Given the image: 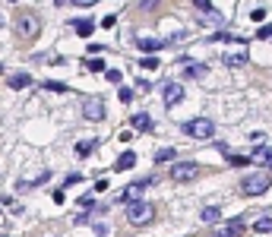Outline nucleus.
Masks as SVG:
<instances>
[{
	"label": "nucleus",
	"instance_id": "a211bd4d",
	"mask_svg": "<svg viewBox=\"0 0 272 237\" xmlns=\"http://www.w3.org/2000/svg\"><path fill=\"white\" fill-rule=\"evenodd\" d=\"M253 231H260V234H272V218H269V215L256 218V221H253Z\"/></svg>",
	"mask_w": 272,
	"mask_h": 237
},
{
	"label": "nucleus",
	"instance_id": "f03ea898",
	"mask_svg": "<svg viewBox=\"0 0 272 237\" xmlns=\"http://www.w3.org/2000/svg\"><path fill=\"white\" fill-rule=\"evenodd\" d=\"M184 133H187L190 139H212V133H215V124H212L209 117H193L184 124Z\"/></svg>",
	"mask_w": 272,
	"mask_h": 237
},
{
	"label": "nucleus",
	"instance_id": "a878e982",
	"mask_svg": "<svg viewBox=\"0 0 272 237\" xmlns=\"http://www.w3.org/2000/svg\"><path fill=\"white\" fill-rule=\"evenodd\" d=\"M44 89H51V92H67V86H63V83H54V79H48V83H44Z\"/></svg>",
	"mask_w": 272,
	"mask_h": 237
},
{
	"label": "nucleus",
	"instance_id": "2f4dec72",
	"mask_svg": "<svg viewBox=\"0 0 272 237\" xmlns=\"http://www.w3.org/2000/svg\"><path fill=\"white\" fill-rule=\"evenodd\" d=\"M67 3H73V6H92V3H98V0H67Z\"/></svg>",
	"mask_w": 272,
	"mask_h": 237
},
{
	"label": "nucleus",
	"instance_id": "6ab92c4d",
	"mask_svg": "<svg viewBox=\"0 0 272 237\" xmlns=\"http://www.w3.org/2000/svg\"><path fill=\"white\" fill-rule=\"evenodd\" d=\"M85 66H89L92 73H105V60L102 57H89V60H85Z\"/></svg>",
	"mask_w": 272,
	"mask_h": 237
},
{
	"label": "nucleus",
	"instance_id": "f257e3e1",
	"mask_svg": "<svg viewBox=\"0 0 272 237\" xmlns=\"http://www.w3.org/2000/svg\"><path fill=\"white\" fill-rule=\"evenodd\" d=\"M127 221L130 225H152L155 221V209L149 206V202H143V199H133V202H127Z\"/></svg>",
	"mask_w": 272,
	"mask_h": 237
},
{
	"label": "nucleus",
	"instance_id": "5701e85b",
	"mask_svg": "<svg viewBox=\"0 0 272 237\" xmlns=\"http://www.w3.org/2000/svg\"><path fill=\"white\" fill-rule=\"evenodd\" d=\"M256 38H260V42L272 38V22H269V25H260V29H256Z\"/></svg>",
	"mask_w": 272,
	"mask_h": 237
},
{
	"label": "nucleus",
	"instance_id": "f704fd0d",
	"mask_svg": "<svg viewBox=\"0 0 272 237\" xmlns=\"http://www.w3.org/2000/svg\"><path fill=\"white\" fill-rule=\"evenodd\" d=\"M266 165H269V171H272V149H269V155H266Z\"/></svg>",
	"mask_w": 272,
	"mask_h": 237
},
{
	"label": "nucleus",
	"instance_id": "ddd939ff",
	"mask_svg": "<svg viewBox=\"0 0 272 237\" xmlns=\"http://www.w3.org/2000/svg\"><path fill=\"white\" fill-rule=\"evenodd\" d=\"M200 221H206V225H218V221H222V209L218 206H206L200 212Z\"/></svg>",
	"mask_w": 272,
	"mask_h": 237
},
{
	"label": "nucleus",
	"instance_id": "bb28decb",
	"mask_svg": "<svg viewBox=\"0 0 272 237\" xmlns=\"http://www.w3.org/2000/svg\"><path fill=\"white\" fill-rule=\"evenodd\" d=\"M228 161H231V165H250L247 155H228Z\"/></svg>",
	"mask_w": 272,
	"mask_h": 237
},
{
	"label": "nucleus",
	"instance_id": "c9c22d12",
	"mask_svg": "<svg viewBox=\"0 0 272 237\" xmlns=\"http://www.w3.org/2000/svg\"><path fill=\"white\" fill-rule=\"evenodd\" d=\"M10 3H16V0H10Z\"/></svg>",
	"mask_w": 272,
	"mask_h": 237
},
{
	"label": "nucleus",
	"instance_id": "412c9836",
	"mask_svg": "<svg viewBox=\"0 0 272 237\" xmlns=\"http://www.w3.org/2000/svg\"><path fill=\"white\" fill-rule=\"evenodd\" d=\"M174 158V149H158L155 152V161H171Z\"/></svg>",
	"mask_w": 272,
	"mask_h": 237
},
{
	"label": "nucleus",
	"instance_id": "4be33fe9",
	"mask_svg": "<svg viewBox=\"0 0 272 237\" xmlns=\"http://www.w3.org/2000/svg\"><path fill=\"white\" fill-rule=\"evenodd\" d=\"M105 76H108V83H114V86H121V83H124L121 70H105Z\"/></svg>",
	"mask_w": 272,
	"mask_h": 237
},
{
	"label": "nucleus",
	"instance_id": "20e7f679",
	"mask_svg": "<svg viewBox=\"0 0 272 237\" xmlns=\"http://www.w3.org/2000/svg\"><path fill=\"white\" fill-rule=\"evenodd\" d=\"M16 32L22 38H35L38 32H42V19H38L35 13H29V10L19 13V16H16Z\"/></svg>",
	"mask_w": 272,
	"mask_h": 237
},
{
	"label": "nucleus",
	"instance_id": "1a4fd4ad",
	"mask_svg": "<svg viewBox=\"0 0 272 237\" xmlns=\"http://www.w3.org/2000/svg\"><path fill=\"white\" fill-rule=\"evenodd\" d=\"M162 98H165V105H168V108H174L177 101L184 98V86H181V83H165Z\"/></svg>",
	"mask_w": 272,
	"mask_h": 237
},
{
	"label": "nucleus",
	"instance_id": "423d86ee",
	"mask_svg": "<svg viewBox=\"0 0 272 237\" xmlns=\"http://www.w3.org/2000/svg\"><path fill=\"white\" fill-rule=\"evenodd\" d=\"M152 180L149 177H143V180H133V184H130L127 190H124L121 196H117V199L124 202V206H127V202H133V199H143V193H146V187H149Z\"/></svg>",
	"mask_w": 272,
	"mask_h": 237
},
{
	"label": "nucleus",
	"instance_id": "473e14b6",
	"mask_svg": "<svg viewBox=\"0 0 272 237\" xmlns=\"http://www.w3.org/2000/svg\"><path fill=\"white\" fill-rule=\"evenodd\" d=\"M114 22H117V16H105V19H102L105 29H114Z\"/></svg>",
	"mask_w": 272,
	"mask_h": 237
},
{
	"label": "nucleus",
	"instance_id": "cd10ccee",
	"mask_svg": "<svg viewBox=\"0 0 272 237\" xmlns=\"http://www.w3.org/2000/svg\"><path fill=\"white\" fill-rule=\"evenodd\" d=\"M193 6H196L200 13H209V10H212V3H209V0H193Z\"/></svg>",
	"mask_w": 272,
	"mask_h": 237
},
{
	"label": "nucleus",
	"instance_id": "b1692460",
	"mask_svg": "<svg viewBox=\"0 0 272 237\" xmlns=\"http://www.w3.org/2000/svg\"><path fill=\"white\" fill-rule=\"evenodd\" d=\"M92 149H95V142H89V139H85V142H79V146H76V155H89Z\"/></svg>",
	"mask_w": 272,
	"mask_h": 237
},
{
	"label": "nucleus",
	"instance_id": "f8f14e48",
	"mask_svg": "<svg viewBox=\"0 0 272 237\" xmlns=\"http://www.w3.org/2000/svg\"><path fill=\"white\" fill-rule=\"evenodd\" d=\"M70 25L76 29V35H79V38H89L92 32H95V22H92V19H73Z\"/></svg>",
	"mask_w": 272,
	"mask_h": 237
},
{
	"label": "nucleus",
	"instance_id": "7c9ffc66",
	"mask_svg": "<svg viewBox=\"0 0 272 237\" xmlns=\"http://www.w3.org/2000/svg\"><path fill=\"white\" fill-rule=\"evenodd\" d=\"M79 206H95V196H92V193H85L83 199H79Z\"/></svg>",
	"mask_w": 272,
	"mask_h": 237
},
{
	"label": "nucleus",
	"instance_id": "2eb2a0df",
	"mask_svg": "<svg viewBox=\"0 0 272 237\" xmlns=\"http://www.w3.org/2000/svg\"><path fill=\"white\" fill-rule=\"evenodd\" d=\"M130 124H133V130H143V133H149L152 130V117H149V114H133V120H130Z\"/></svg>",
	"mask_w": 272,
	"mask_h": 237
},
{
	"label": "nucleus",
	"instance_id": "c85d7f7f",
	"mask_svg": "<svg viewBox=\"0 0 272 237\" xmlns=\"http://www.w3.org/2000/svg\"><path fill=\"white\" fill-rule=\"evenodd\" d=\"M250 16H253V22H263V19H266V10H263V6H256Z\"/></svg>",
	"mask_w": 272,
	"mask_h": 237
},
{
	"label": "nucleus",
	"instance_id": "9d476101",
	"mask_svg": "<svg viewBox=\"0 0 272 237\" xmlns=\"http://www.w3.org/2000/svg\"><path fill=\"white\" fill-rule=\"evenodd\" d=\"M244 225H247V221H244V215H237V218H231L228 225L218 228V234H222V237H234V234H241V231H244Z\"/></svg>",
	"mask_w": 272,
	"mask_h": 237
},
{
	"label": "nucleus",
	"instance_id": "6e6552de",
	"mask_svg": "<svg viewBox=\"0 0 272 237\" xmlns=\"http://www.w3.org/2000/svg\"><path fill=\"white\" fill-rule=\"evenodd\" d=\"M222 60H225L228 66H244V64H247V44L237 42V47H234V51H225Z\"/></svg>",
	"mask_w": 272,
	"mask_h": 237
},
{
	"label": "nucleus",
	"instance_id": "393cba45",
	"mask_svg": "<svg viewBox=\"0 0 272 237\" xmlns=\"http://www.w3.org/2000/svg\"><path fill=\"white\" fill-rule=\"evenodd\" d=\"M266 155H269V149H266V146H260L253 155H250V161H266Z\"/></svg>",
	"mask_w": 272,
	"mask_h": 237
},
{
	"label": "nucleus",
	"instance_id": "aec40b11",
	"mask_svg": "<svg viewBox=\"0 0 272 237\" xmlns=\"http://www.w3.org/2000/svg\"><path fill=\"white\" fill-rule=\"evenodd\" d=\"M139 66H146V70H158L162 60H158V57H143V60H139Z\"/></svg>",
	"mask_w": 272,
	"mask_h": 237
},
{
	"label": "nucleus",
	"instance_id": "39448f33",
	"mask_svg": "<svg viewBox=\"0 0 272 237\" xmlns=\"http://www.w3.org/2000/svg\"><path fill=\"white\" fill-rule=\"evenodd\" d=\"M168 174H171L174 184H187V180L196 177V165H193V161H177V165H171Z\"/></svg>",
	"mask_w": 272,
	"mask_h": 237
},
{
	"label": "nucleus",
	"instance_id": "0eeeda50",
	"mask_svg": "<svg viewBox=\"0 0 272 237\" xmlns=\"http://www.w3.org/2000/svg\"><path fill=\"white\" fill-rule=\"evenodd\" d=\"M83 117L85 120H95V124H98V120H105V101L102 98H89L83 105Z\"/></svg>",
	"mask_w": 272,
	"mask_h": 237
},
{
	"label": "nucleus",
	"instance_id": "c756f323",
	"mask_svg": "<svg viewBox=\"0 0 272 237\" xmlns=\"http://www.w3.org/2000/svg\"><path fill=\"white\" fill-rule=\"evenodd\" d=\"M79 180H83V174H76V171H73V174H67V180H63V184L70 187V184H79Z\"/></svg>",
	"mask_w": 272,
	"mask_h": 237
},
{
	"label": "nucleus",
	"instance_id": "9b49d317",
	"mask_svg": "<svg viewBox=\"0 0 272 237\" xmlns=\"http://www.w3.org/2000/svg\"><path fill=\"white\" fill-rule=\"evenodd\" d=\"M6 86H10L13 92H19V89H29V86H32V76H29V73H13V76L6 79Z\"/></svg>",
	"mask_w": 272,
	"mask_h": 237
},
{
	"label": "nucleus",
	"instance_id": "7ed1b4c3",
	"mask_svg": "<svg viewBox=\"0 0 272 237\" xmlns=\"http://www.w3.org/2000/svg\"><path fill=\"white\" fill-rule=\"evenodd\" d=\"M269 190V174H247L241 180V193L244 196H263Z\"/></svg>",
	"mask_w": 272,
	"mask_h": 237
},
{
	"label": "nucleus",
	"instance_id": "4468645a",
	"mask_svg": "<svg viewBox=\"0 0 272 237\" xmlns=\"http://www.w3.org/2000/svg\"><path fill=\"white\" fill-rule=\"evenodd\" d=\"M133 165H136V155H133V152H124V155H117V161H114V171H130Z\"/></svg>",
	"mask_w": 272,
	"mask_h": 237
},
{
	"label": "nucleus",
	"instance_id": "72a5a7b5",
	"mask_svg": "<svg viewBox=\"0 0 272 237\" xmlns=\"http://www.w3.org/2000/svg\"><path fill=\"white\" fill-rule=\"evenodd\" d=\"M158 3V0H143V3H139V6H143V10H152V6H155Z\"/></svg>",
	"mask_w": 272,
	"mask_h": 237
},
{
	"label": "nucleus",
	"instance_id": "f3484780",
	"mask_svg": "<svg viewBox=\"0 0 272 237\" xmlns=\"http://www.w3.org/2000/svg\"><path fill=\"white\" fill-rule=\"evenodd\" d=\"M184 73H187L190 79H203V76H206V73H209V70H206L203 64H184Z\"/></svg>",
	"mask_w": 272,
	"mask_h": 237
},
{
	"label": "nucleus",
	"instance_id": "dca6fc26",
	"mask_svg": "<svg viewBox=\"0 0 272 237\" xmlns=\"http://www.w3.org/2000/svg\"><path fill=\"white\" fill-rule=\"evenodd\" d=\"M136 44L143 47V51H162L168 42H162V38H136Z\"/></svg>",
	"mask_w": 272,
	"mask_h": 237
}]
</instances>
